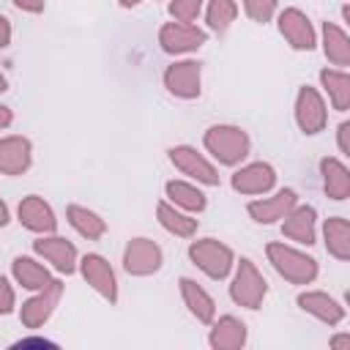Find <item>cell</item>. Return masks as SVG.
<instances>
[{"label":"cell","instance_id":"cell-1","mask_svg":"<svg viewBox=\"0 0 350 350\" xmlns=\"http://www.w3.org/2000/svg\"><path fill=\"white\" fill-rule=\"evenodd\" d=\"M202 145L205 150L224 167H235L241 164L249 150H252V139L249 134L241 129V126H232V123H216L211 129H205V137H202Z\"/></svg>","mask_w":350,"mask_h":350},{"label":"cell","instance_id":"cell-2","mask_svg":"<svg viewBox=\"0 0 350 350\" xmlns=\"http://www.w3.org/2000/svg\"><path fill=\"white\" fill-rule=\"evenodd\" d=\"M265 257L273 265V271L284 282H290V284H312L317 279V271H320L317 268V260L309 257L306 252L295 249V246H287V243L273 241V243L265 246Z\"/></svg>","mask_w":350,"mask_h":350},{"label":"cell","instance_id":"cell-3","mask_svg":"<svg viewBox=\"0 0 350 350\" xmlns=\"http://www.w3.org/2000/svg\"><path fill=\"white\" fill-rule=\"evenodd\" d=\"M265 295H268L265 276L260 273V268L249 257H241L235 262V273L230 282V298L243 309H260Z\"/></svg>","mask_w":350,"mask_h":350},{"label":"cell","instance_id":"cell-4","mask_svg":"<svg viewBox=\"0 0 350 350\" xmlns=\"http://www.w3.org/2000/svg\"><path fill=\"white\" fill-rule=\"evenodd\" d=\"M189 260L208 276V279H224L232 265H235V254L227 243L216 241V238H200L189 243Z\"/></svg>","mask_w":350,"mask_h":350},{"label":"cell","instance_id":"cell-5","mask_svg":"<svg viewBox=\"0 0 350 350\" xmlns=\"http://www.w3.org/2000/svg\"><path fill=\"white\" fill-rule=\"evenodd\" d=\"M164 88L170 96L191 101L202 93V63L200 60H175L164 71Z\"/></svg>","mask_w":350,"mask_h":350},{"label":"cell","instance_id":"cell-6","mask_svg":"<svg viewBox=\"0 0 350 350\" xmlns=\"http://www.w3.org/2000/svg\"><path fill=\"white\" fill-rule=\"evenodd\" d=\"M164 265V252L153 238H131L123 249V268L131 276H150Z\"/></svg>","mask_w":350,"mask_h":350},{"label":"cell","instance_id":"cell-7","mask_svg":"<svg viewBox=\"0 0 350 350\" xmlns=\"http://www.w3.org/2000/svg\"><path fill=\"white\" fill-rule=\"evenodd\" d=\"M60 295H63V282H60V279H52L46 287L36 290V295L22 304V309H19V323H22L25 328H30V331L41 328V325L52 317L55 306L60 304Z\"/></svg>","mask_w":350,"mask_h":350},{"label":"cell","instance_id":"cell-8","mask_svg":"<svg viewBox=\"0 0 350 350\" xmlns=\"http://www.w3.org/2000/svg\"><path fill=\"white\" fill-rule=\"evenodd\" d=\"M295 123L304 134H320L328 123V107L320 96L317 88L312 85H304L298 88V96H295Z\"/></svg>","mask_w":350,"mask_h":350},{"label":"cell","instance_id":"cell-9","mask_svg":"<svg viewBox=\"0 0 350 350\" xmlns=\"http://www.w3.org/2000/svg\"><path fill=\"white\" fill-rule=\"evenodd\" d=\"M33 252L38 257H44L57 273H74L77 265H79V254H77V246L63 238V235H55V232H46V235H38L33 241Z\"/></svg>","mask_w":350,"mask_h":350},{"label":"cell","instance_id":"cell-10","mask_svg":"<svg viewBox=\"0 0 350 350\" xmlns=\"http://www.w3.org/2000/svg\"><path fill=\"white\" fill-rule=\"evenodd\" d=\"M208 41V33L191 22H167L159 30V44L167 55H189L197 52Z\"/></svg>","mask_w":350,"mask_h":350},{"label":"cell","instance_id":"cell-11","mask_svg":"<svg viewBox=\"0 0 350 350\" xmlns=\"http://www.w3.org/2000/svg\"><path fill=\"white\" fill-rule=\"evenodd\" d=\"M170 161H172L175 170H180L183 175H189L197 183L219 186V170L197 148H191V145H175V148H170Z\"/></svg>","mask_w":350,"mask_h":350},{"label":"cell","instance_id":"cell-12","mask_svg":"<svg viewBox=\"0 0 350 350\" xmlns=\"http://www.w3.org/2000/svg\"><path fill=\"white\" fill-rule=\"evenodd\" d=\"M279 33L284 36V41L293 46V49H298V52H309V49H314V44H317V33H314V25H312V19L301 11V8H284V11H279Z\"/></svg>","mask_w":350,"mask_h":350},{"label":"cell","instance_id":"cell-13","mask_svg":"<svg viewBox=\"0 0 350 350\" xmlns=\"http://www.w3.org/2000/svg\"><path fill=\"white\" fill-rule=\"evenodd\" d=\"M77 268H79L82 279H85L104 301H109V304L118 301V279H115V271H112V265H109L107 257H101V254H85Z\"/></svg>","mask_w":350,"mask_h":350},{"label":"cell","instance_id":"cell-14","mask_svg":"<svg viewBox=\"0 0 350 350\" xmlns=\"http://www.w3.org/2000/svg\"><path fill=\"white\" fill-rule=\"evenodd\" d=\"M230 186H232L238 194H246V197L268 194V191L276 186V170H273L268 161H252V164H243L241 170L232 172Z\"/></svg>","mask_w":350,"mask_h":350},{"label":"cell","instance_id":"cell-15","mask_svg":"<svg viewBox=\"0 0 350 350\" xmlns=\"http://www.w3.org/2000/svg\"><path fill=\"white\" fill-rule=\"evenodd\" d=\"M16 219H19V224L25 230L38 232V235H46V232L57 230V216H55L52 205L38 194L22 197V202L16 205Z\"/></svg>","mask_w":350,"mask_h":350},{"label":"cell","instance_id":"cell-16","mask_svg":"<svg viewBox=\"0 0 350 350\" xmlns=\"http://www.w3.org/2000/svg\"><path fill=\"white\" fill-rule=\"evenodd\" d=\"M33 164V142L22 134L0 137V175H25Z\"/></svg>","mask_w":350,"mask_h":350},{"label":"cell","instance_id":"cell-17","mask_svg":"<svg viewBox=\"0 0 350 350\" xmlns=\"http://www.w3.org/2000/svg\"><path fill=\"white\" fill-rule=\"evenodd\" d=\"M293 205H298V191H295V189H279L273 197L252 200V202L246 205V213H249L252 221H257V224H273V221L284 219Z\"/></svg>","mask_w":350,"mask_h":350},{"label":"cell","instance_id":"cell-18","mask_svg":"<svg viewBox=\"0 0 350 350\" xmlns=\"http://www.w3.org/2000/svg\"><path fill=\"white\" fill-rule=\"evenodd\" d=\"M295 304H298L301 312L312 314L314 320H320V323H325V325H339V323L345 320V306H342L334 295H328V293H323V290H304V293L295 298Z\"/></svg>","mask_w":350,"mask_h":350},{"label":"cell","instance_id":"cell-19","mask_svg":"<svg viewBox=\"0 0 350 350\" xmlns=\"http://www.w3.org/2000/svg\"><path fill=\"white\" fill-rule=\"evenodd\" d=\"M282 232L301 246H312L317 238V211L312 205H293L282 219Z\"/></svg>","mask_w":350,"mask_h":350},{"label":"cell","instance_id":"cell-20","mask_svg":"<svg viewBox=\"0 0 350 350\" xmlns=\"http://www.w3.org/2000/svg\"><path fill=\"white\" fill-rule=\"evenodd\" d=\"M249 339L246 323L238 320L235 314H224V317H213L211 323V334H208V345L213 350H241Z\"/></svg>","mask_w":350,"mask_h":350},{"label":"cell","instance_id":"cell-21","mask_svg":"<svg viewBox=\"0 0 350 350\" xmlns=\"http://www.w3.org/2000/svg\"><path fill=\"white\" fill-rule=\"evenodd\" d=\"M178 284H180V298H183L189 314H191L197 323L211 325L213 317H216V301L211 298V293H208L202 284H197L194 279H189V276H180Z\"/></svg>","mask_w":350,"mask_h":350},{"label":"cell","instance_id":"cell-22","mask_svg":"<svg viewBox=\"0 0 350 350\" xmlns=\"http://www.w3.org/2000/svg\"><path fill=\"white\" fill-rule=\"evenodd\" d=\"M320 175H323V191L325 197L342 202L350 197V170L345 167V161L334 159V156H325L320 161Z\"/></svg>","mask_w":350,"mask_h":350},{"label":"cell","instance_id":"cell-23","mask_svg":"<svg viewBox=\"0 0 350 350\" xmlns=\"http://www.w3.org/2000/svg\"><path fill=\"white\" fill-rule=\"evenodd\" d=\"M164 197H167V202H172L175 208H180L186 213H202L205 205H208L205 194L189 180H167L164 183Z\"/></svg>","mask_w":350,"mask_h":350},{"label":"cell","instance_id":"cell-24","mask_svg":"<svg viewBox=\"0 0 350 350\" xmlns=\"http://www.w3.org/2000/svg\"><path fill=\"white\" fill-rule=\"evenodd\" d=\"M11 273H14V282H16L19 287L33 290V293L41 290V287H46V284L52 282V273L46 271V265H41L38 260H33V257H27V254L14 257Z\"/></svg>","mask_w":350,"mask_h":350},{"label":"cell","instance_id":"cell-25","mask_svg":"<svg viewBox=\"0 0 350 350\" xmlns=\"http://www.w3.org/2000/svg\"><path fill=\"white\" fill-rule=\"evenodd\" d=\"M156 219H159V224H161L170 235H175V238H191V235L197 232V227H200L197 219H191L186 211L175 208V205L167 202V200H161V202L156 205Z\"/></svg>","mask_w":350,"mask_h":350},{"label":"cell","instance_id":"cell-26","mask_svg":"<svg viewBox=\"0 0 350 350\" xmlns=\"http://www.w3.org/2000/svg\"><path fill=\"white\" fill-rule=\"evenodd\" d=\"M320 85L328 93V101L336 112L350 109V77L342 68H323L320 71Z\"/></svg>","mask_w":350,"mask_h":350},{"label":"cell","instance_id":"cell-27","mask_svg":"<svg viewBox=\"0 0 350 350\" xmlns=\"http://www.w3.org/2000/svg\"><path fill=\"white\" fill-rule=\"evenodd\" d=\"M323 241L331 257L336 260H350V224L345 216H331L323 224Z\"/></svg>","mask_w":350,"mask_h":350},{"label":"cell","instance_id":"cell-28","mask_svg":"<svg viewBox=\"0 0 350 350\" xmlns=\"http://www.w3.org/2000/svg\"><path fill=\"white\" fill-rule=\"evenodd\" d=\"M323 55L334 66H350V38L334 22H323Z\"/></svg>","mask_w":350,"mask_h":350},{"label":"cell","instance_id":"cell-29","mask_svg":"<svg viewBox=\"0 0 350 350\" xmlns=\"http://www.w3.org/2000/svg\"><path fill=\"white\" fill-rule=\"evenodd\" d=\"M66 219H68V224H71L82 238H88V241H98V238H104V232H107V221H104L96 211H90V208H85V205H68V208H66Z\"/></svg>","mask_w":350,"mask_h":350},{"label":"cell","instance_id":"cell-30","mask_svg":"<svg viewBox=\"0 0 350 350\" xmlns=\"http://www.w3.org/2000/svg\"><path fill=\"white\" fill-rule=\"evenodd\" d=\"M235 16H238V3L235 0H208V5H205V22L219 36L230 30Z\"/></svg>","mask_w":350,"mask_h":350},{"label":"cell","instance_id":"cell-31","mask_svg":"<svg viewBox=\"0 0 350 350\" xmlns=\"http://www.w3.org/2000/svg\"><path fill=\"white\" fill-rule=\"evenodd\" d=\"M241 3H243L246 16L252 22H260V25L271 22L273 14H276V8H279V0H241Z\"/></svg>","mask_w":350,"mask_h":350},{"label":"cell","instance_id":"cell-32","mask_svg":"<svg viewBox=\"0 0 350 350\" xmlns=\"http://www.w3.org/2000/svg\"><path fill=\"white\" fill-rule=\"evenodd\" d=\"M205 0H170V16L175 22H194L202 11Z\"/></svg>","mask_w":350,"mask_h":350},{"label":"cell","instance_id":"cell-33","mask_svg":"<svg viewBox=\"0 0 350 350\" xmlns=\"http://www.w3.org/2000/svg\"><path fill=\"white\" fill-rule=\"evenodd\" d=\"M16 306V295H14V287L11 282L0 273V314H11Z\"/></svg>","mask_w":350,"mask_h":350},{"label":"cell","instance_id":"cell-34","mask_svg":"<svg viewBox=\"0 0 350 350\" xmlns=\"http://www.w3.org/2000/svg\"><path fill=\"white\" fill-rule=\"evenodd\" d=\"M336 145H339V153L350 156V123L347 120L339 123V129H336Z\"/></svg>","mask_w":350,"mask_h":350},{"label":"cell","instance_id":"cell-35","mask_svg":"<svg viewBox=\"0 0 350 350\" xmlns=\"http://www.w3.org/2000/svg\"><path fill=\"white\" fill-rule=\"evenodd\" d=\"M11 3L25 14H41L44 11V0H11Z\"/></svg>","mask_w":350,"mask_h":350},{"label":"cell","instance_id":"cell-36","mask_svg":"<svg viewBox=\"0 0 350 350\" xmlns=\"http://www.w3.org/2000/svg\"><path fill=\"white\" fill-rule=\"evenodd\" d=\"M11 44V22L0 14V49H5Z\"/></svg>","mask_w":350,"mask_h":350},{"label":"cell","instance_id":"cell-37","mask_svg":"<svg viewBox=\"0 0 350 350\" xmlns=\"http://www.w3.org/2000/svg\"><path fill=\"white\" fill-rule=\"evenodd\" d=\"M334 350H347L350 347V334H336V336H331V342H328Z\"/></svg>","mask_w":350,"mask_h":350},{"label":"cell","instance_id":"cell-38","mask_svg":"<svg viewBox=\"0 0 350 350\" xmlns=\"http://www.w3.org/2000/svg\"><path fill=\"white\" fill-rule=\"evenodd\" d=\"M11 120H14V112H11V107L0 104V129H8V126H11Z\"/></svg>","mask_w":350,"mask_h":350},{"label":"cell","instance_id":"cell-39","mask_svg":"<svg viewBox=\"0 0 350 350\" xmlns=\"http://www.w3.org/2000/svg\"><path fill=\"white\" fill-rule=\"evenodd\" d=\"M8 221H11V213H8V205H5L3 200H0V230H3V227H5Z\"/></svg>","mask_w":350,"mask_h":350},{"label":"cell","instance_id":"cell-40","mask_svg":"<svg viewBox=\"0 0 350 350\" xmlns=\"http://www.w3.org/2000/svg\"><path fill=\"white\" fill-rule=\"evenodd\" d=\"M123 8H134V5H139V0H118Z\"/></svg>","mask_w":350,"mask_h":350},{"label":"cell","instance_id":"cell-41","mask_svg":"<svg viewBox=\"0 0 350 350\" xmlns=\"http://www.w3.org/2000/svg\"><path fill=\"white\" fill-rule=\"evenodd\" d=\"M8 90V79L3 77V71H0V93H5Z\"/></svg>","mask_w":350,"mask_h":350}]
</instances>
